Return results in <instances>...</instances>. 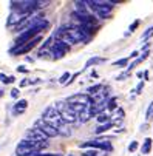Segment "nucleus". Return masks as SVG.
<instances>
[{"instance_id": "obj_1", "label": "nucleus", "mask_w": 153, "mask_h": 156, "mask_svg": "<svg viewBox=\"0 0 153 156\" xmlns=\"http://www.w3.org/2000/svg\"><path fill=\"white\" fill-rule=\"evenodd\" d=\"M56 36H57V40L65 42L67 45H74V43H79V42L88 43L90 40V37L85 36L77 27L76 28H60Z\"/></svg>"}, {"instance_id": "obj_2", "label": "nucleus", "mask_w": 153, "mask_h": 156, "mask_svg": "<svg viewBox=\"0 0 153 156\" xmlns=\"http://www.w3.org/2000/svg\"><path fill=\"white\" fill-rule=\"evenodd\" d=\"M47 147V142L43 141H33V139H23L20 141L16 148V156H31L33 153L43 150Z\"/></svg>"}, {"instance_id": "obj_3", "label": "nucleus", "mask_w": 153, "mask_h": 156, "mask_svg": "<svg viewBox=\"0 0 153 156\" xmlns=\"http://www.w3.org/2000/svg\"><path fill=\"white\" fill-rule=\"evenodd\" d=\"M45 28H48V22L43 20L42 23L37 27V28H33V30H28V31H23L17 36V39L14 40V47H19V45H23V43L33 40L34 37H37L42 31H45Z\"/></svg>"}, {"instance_id": "obj_4", "label": "nucleus", "mask_w": 153, "mask_h": 156, "mask_svg": "<svg viewBox=\"0 0 153 156\" xmlns=\"http://www.w3.org/2000/svg\"><path fill=\"white\" fill-rule=\"evenodd\" d=\"M87 6L90 9L94 11V14L101 19H108L112 14V8L113 3L112 2H98V0H88L87 2Z\"/></svg>"}, {"instance_id": "obj_5", "label": "nucleus", "mask_w": 153, "mask_h": 156, "mask_svg": "<svg viewBox=\"0 0 153 156\" xmlns=\"http://www.w3.org/2000/svg\"><path fill=\"white\" fill-rule=\"evenodd\" d=\"M54 108H56V111L59 113V116L62 118V121H63V122H67L68 125L77 122V115L71 111V108L68 107L67 101H59V102H56Z\"/></svg>"}, {"instance_id": "obj_6", "label": "nucleus", "mask_w": 153, "mask_h": 156, "mask_svg": "<svg viewBox=\"0 0 153 156\" xmlns=\"http://www.w3.org/2000/svg\"><path fill=\"white\" fill-rule=\"evenodd\" d=\"M42 119L45 121L47 124L53 125L56 130H57V127L63 122V121H62V118L59 116V113L56 111V108H54V107H47L45 110H43V113H42Z\"/></svg>"}, {"instance_id": "obj_7", "label": "nucleus", "mask_w": 153, "mask_h": 156, "mask_svg": "<svg viewBox=\"0 0 153 156\" xmlns=\"http://www.w3.org/2000/svg\"><path fill=\"white\" fill-rule=\"evenodd\" d=\"M42 40V37L40 36H37V37H34L33 40H30V42H27V43H23V45H19V47H14L12 50H11V54L12 56H20V54H27V53H30L37 43Z\"/></svg>"}, {"instance_id": "obj_8", "label": "nucleus", "mask_w": 153, "mask_h": 156, "mask_svg": "<svg viewBox=\"0 0 153 156\" xmlns=\"http://www.w3.org/2000/svg\"><path fill=\"white\" fill-rule=\"evenodd\" d=\"M34 127L36 128H39L43 135H45L47 138H56V136H59V133H57V130L53 127V125H50V124H47L45 121H43L42 118H39L36 122H34Z\"/></svg>"}, {"instance_id": "obj_9", "label": "nucleus", "mask_w": 153, "mask_h": 156, "mask_svg": "<svg viewBox=\"0 0 153 156\" xmlns=\"http://www.w3.org/2000/svg\"><path fill=\"white\" fill-rule=\"evenodd\" d=\"M68 104H79V105H84V107H91L93 105V101H91V96H88L87 93H76L73 96H70L67 99Z\"/></svg>"}, {"instance_id": "obj_10", "label": "nucleus", "mask_w": 153, "mask_h": 156, "mask_svg": "<svg viewBox=\"0 0 153 156\" xmlns=\"http://www.w3.org/2000/svg\"><path fill=\"white\" fill-rule=\"evenodd\" d=\"M70 51V45H67L65 42H60V40H56L53 45H51V53L54 54L56 59H60L63 57L65 54H67Z\"/></svg>"}, {"instance_id": "obj_11", "label": "nucleus", "mask_w": 153, "mask_h": 156, "mask_svg": "<svg viewBox=\"0 0 153 156\" xmlns=\"http://www.w3.org/2000/svg\"><path fill=\"white\" fill-rule=\"evenodd\" d=\"M25 139H33V141H43V142H47L48 138L43 135V133H42L39 128L33 127V128H30V130L25 133Z\"/></svg>"}, {"instance_id": "obj_12", "label": "nucleus", "mask_w": 153, "mask_h": 156, "mask_svg": "<svg viewBox=\"0 0 153 156\" xmlns=\"http://www.w3.org/2000/svg\"><path fill=\"white\" fill-rule=\"evenodd\" d=\"M31 14H27V12H12L11 16H9V19H8V25H14V27H17L19 23H22L27 17H30Z\"/></svg>"}, {"instance_id": "obj_13", "label": "nucleus", "mask_w": 153, "mask_h": 156, "mask_svg": "<svg viewBox=\"0 0 153 156\" xmlns=\"http://www.w3.org/2000/svg\"><path fill=\"white\" fill-rule=\"evenodd\" d=\"M74 16H88V6L84 0L74 2Z\"/></svg>"}, {"instance_id": "obj_14", "label": "nucleus", "mask_w": 153, "mask_h": 156, "mask_svg": "<svg viewBox=\"0 0 153 156\" xmlns=\"http://www.w3.org/2000/svg\"><path fill=\"white\" fill-rule=\"evenodd\" d=\"M27 108H28V102H27L25 99H20V101H17V102L12 105V115H14V116H19V115H22V113H25Z\"/></svg>"}, {"instance_id": "obj_15", "label": "nucleus", "mask_w": 153, "mask_h": 156, "mask_svg": "<svg viewBox=\"0 0 153 156\" xmlns=\"http://www.w3.org/2000/svg\"><path fill=\"white\" fill-rule=\"evenodd\" d=\"M57 133H59V136H63V138H68L71 135V128L67 122H62L59 127H57Z\"/></svg>"}, {"instance_id": "obj_16", "label": "nucleus", "mask_w": 153, "mask_h": 156, "mask_svg": "<svg viewBox=\"0 0 153 156\" xmlns=\"http://www.w3.org/2000/svg\"><path fill=\"white\" fill-rule=\"evenodd\" d=\"M90 108L88 110H85L84 113H80V115H77V122H80V124H85V122H88L90 121Z\"/></svg>"}, {"instance_id": "obj_17", "label": "nucleus", "mask_w": 153, "mask_h": 156, "mask_svg": "<svg viewBox=\"0 0 153 156\" xmlns=\"http://www.w3.org/2000/svg\"><path fill=\"white\" fill-rule=\"evenodd\" d=\"M150 150H151V139H150V138H145V139H144V144H142L141 151H142V154H148V153H150Z\"/></svg>"}, {"instance_id": "obj_18", "label": "nucleus", "mask_w": 153, "mask_h": 156, "mask_svg": "<svg viewBox=\"0 0 153 156\" xmlns=\"http://www.w3.org/2000/svg\"><path fill=\"white\" fill-rule=\"evenodd\" d=\"M102 85L101 83H98V85H93V87H90L88 88V90H87V94H88V96H94V94H98L101 90H102Z\"/></svg>"}, {"instance_id": "obj_19", "label": "nucleus", "mask_w": 153, "mask_h": 156, "mask_svg": "<svg viewBox=\"0 0 153 156\" xmlns=\"http://www.w3.org/2000/svg\"><path fill=\"white\" fill-rule=\"evenodd\" d=\"M112 127H113V122H107V124L98 125V128H96V133H98V135H101V133H105L108 128H112Z\"/></svg>"}, {"instance_id": "obj_20", "label": "nucleus", "mask_w": 153, "mask_h": 156, "mask_svg": "<svg viewBox=\"0 0 153 156\" xmlns=\"http://www.w3.org/2000/svg\"><path fill=\"white\" fill-rule=\"evenodd\" d=\"M102 62H105V59H102V57H91L90 60H87L85 66H93V65H98V63H102Z\"/></svg>"}, {"instance_id": "obj_21", "label": "nucleus", "mask_w": 153, "mask_h": 156, "mask_svg": "<svg viewBox=\"0 0 153 156\" xmlns=\"http://www.w3.org/2000/svg\"><path fill=\"white\" fill-rule=\"evenodd\" d=\"M96 119H98V122L102 125V124H107V122H112L110 121V116L108 115H105V113H101L99 116H96Z\"/></svg>"}, {"instance_id": "obj_22", "label": "nucleus", "mask_w": 153, "mask_h": 156, "mask_svg": "<svg viewBox=\"0 0 153 156\" xmlns=\"http://www.w3.org/2000/svg\"><path fill=\"white\" fill-rule=\"evenodd\" d=\"M84 156H107L105 151H99V150H88V151H85Z\"/></svg>"}, {"instance_id": "obj_23", "label": "nucleus", "mask_w": 153, "mask_h": 156, "mask_svg": "<svg viewBox=\"0 0 153 156\" xmlns=\"http://www.w3.org/2000/svg\"><path fill=\"white\" fill-rule=\"evenodd\" d=\"M0 80H2L3 83H12V82L16 80V77H14V76H6V74H3V73H0Z\"/></svg>"}, {"instance_id": "obj_24", "label": "nucleus", "mask_w": 153, "mask_h": 156, "mask_svg": "<svg viewBox=\"0 0 153 156\" xmlns=\"http://www.w3.org/2000/svg\"><path fill=\"white\" fill-rule=\"evenodd\" d=\"M116 101H118L116 98L108 99V101H107V108H108V110H116V108H118V104H116Z\"/></svg>"}, {"instance_id": "obj_25", "label": "nucleus", "mask_w": 153, "mask_h": 156, "mask_svg": "<svg viewBox=\"0 0 153 156\" xmlns=\"http://www.w3.org/2000/svg\"><path fill=\"white\" fill-rule=\"evenodd\" d=\"M70 77H71V74L67 71V73H63L62 76H60V79H59V82L62 83V85H67V82L70 80Z\"/></svg>"}, {"instance_id": "obj_26", "label": "nucleus", "mask_w": 153, "mask_h": 156, "mask_svg": "<svg viewBox=\"0 0 153 156\" xmlns=\"http://www.w3.org/2000/svg\"><path fill=\"white\" fill-rule=\"evenodd\" d=\"M145 119H147V121H151V119H153V102H151V104L148 105V108H147Z\"/></svg>"}, {"instance_id": "obj_27", "label": "nucleus", "mask_w": 153, "mask_h": 156, "mask_svg": "<svg viewBox=\"0 0 153 156\" xmlns=\"http://www.w3.org/2000/svg\"><path fill=\"white\" fill-rule=\"evenodd\" d=\"M153 36V27H150V28H147V31H144V34H142V40H147L148 37H151Z\"/></svg>"}, {"instance_id": "obj_28", "label": "nucleus", "mask_w": 153, "mask_h": 156, "mask_svg": "<svg viewBox=\"0 0 153 156\" xmlns=\"http://www.w3.org/2000/svg\"><path fill=\"white\" fill-rule=\"evenodd\" d=\"M127 63H128V59H127V57H124V59H119V60H116L113 65H115V66H125Z\"/></svg>"}, {"instance_id": "obj_29", "label": "nucleus", "mask_w": 153, "mask_h": 156, "mask_svg": "<svg viewBox=\"0 0 153 156\" xmlns=\"http://www.w3.org/2000/svg\"><path fill=\"white\" fill-rule=\"evenodd\" d=\"M138 148V142L136 141H132L130 142V145H128V151H135Z\"/></svg>"}, {"instance_id": "obj_30", "label": "nucleus", "mask_w": 153, "mask_h": 156, "mask_svg": "<svg viewBox=\"0 0 153 156\" xmlns=\"http://www.w3.org/2000/svg\"><path fill=\"white\" fill-rule=\"evenodd\" d=\"M138 25H139V20H135L133 23L130 25V28H128V30H130V33H133V31H135V30L138 28Z\"/></svg>"}, {"instance_id": "obj_31", "label": "nucleus", "mask_w": 153, "mask_h": 156, "mask_svg": "<svg viewBox=\"0 0 153 156\" xmlns=\"http://www.w3.org/2000/svg\"><path fill=\"white\" fill-rule=\"evenodd\" d=\"M19 94H20V91H19V88H12V90H11V98L17 99V98H19Z\"/></svg>"}, {"instance_id": "obj_32", "label": "nucleus", "mask_w": 153, "mask_h": 156, "mask_svg": "<svg viewBox=\"0 0 153 156\" xmlns=\"http://www.w3.org/2000/svg\"><path fill=\"white\" fill-rule=\"evenodd\" d=\"M115 118H116V119H122V118H124V110H122V108H118Z\"/></svg>"}, {"instance_id": "obj_33", "label": "nucleus", "mask_w": 153, "mask_h": 156, "mask_svg": "<svg viewBox=\"0 0 153 156\" xmlns=\"http://www.w3.org/2000/svg\"><path fill=\"white\" fill-rule=\"evenodd\" d=\"M128 76H130V73H128V71H127V73H122V74H119V76H118V80H125Z\"/></svg>"}, {"instance_id": "obj_34", "label": "nucleus", "mask_w": 153, "mask_h": 156, "mask_svg": "<svg viewBox=\"0 0 153 156\" xmlns=\"http://www.w3.org/2000/svg\"><path fill=\"white\" fill-rule=\"evenodd\" d=\"M142 88H144V83H142V82H139V83H138V87H136V90H135V91H136V93L139 94V93L142 91Z\"/></svg>"}, {"instance_id": "obj_35", "label": "nucleus", "mask_w": 153, "mask_h": 156, "mask_svg": "<svg viewBox=\"0 0 153 156\" xmlns=\"http://www.w3.org/2000/svg\"><path fill=\"white\" fill-rule=\"evenodd\" d=\"M39 156H60V154H56V153H40Z\"/></svg>"}, {"instance_id": "obj_36", "label": "nucleus", "mask_w": 153, "mask_h": 156, "mask_svg": "<svg viewBox=\"0 0 153 156\" xmlns=\"http://www.w3.org/2000/svg\"><path fill=\"white\" fill-rule=\"evenodd\" d=\"M17 70H19L20 73H27V71H28V70L25 68V66H19V68H17Z\"/></svg>"}, {"instance_id": "obj_37", "label": "nucleus", "mask_w": 153, "mask_h": 156, "mask_svg": "<svg viewBox=\"0 0 153 156\" xmlns=\"http://www.w3.org/2000/svg\"><path fill=\"white\" fill-rule=\"evenodd\" d=\"M28 83H30V80H22L20 82V87H27Z\"/></svg>"}, {"instance_id": "obj_38", "label": "nucleus", "mask_w": 153, "mask_h": 156, "mask_svg": "<svg viewBox=\"0 0 153 156\" xmlns=\"http://www.w3.org/2000/svg\"><path fill=\"white\" fill-rule=\"evenodd\" d=\"M138 54H139V53H138V51H133V53H132V54H130V57H136V56H138Z\"/></svg>"}, {"instance_id": "obj_39", "label": "nucleus", "mask_w": 153, "mask_h": 156, "mask_svg": "<svg viewBox=\"0 0 153 156\" xmlns=\"http://www.w3.org/2000/svg\"><path fill=\"white\" fill-rule=\"evenodd\" d=\"M2 94H3V91H2V90H0V96H2Z\"/></svg>"}]
</instances>
